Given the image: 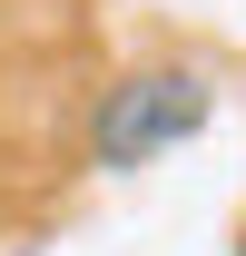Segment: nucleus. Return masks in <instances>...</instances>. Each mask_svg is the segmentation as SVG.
Segmentation results:
<instances>
[{"instance_id":"1","label":"nucleus","mask_w":246,"mask_h":256,"mask_svg":"<svg viewBox=\"0 0 246 256\" xmlns=\"http://www.w3.org/2000/svg\"><path fill=\"white\" fill-rule=\"evenodd\" d=\"M207 108H216V89L197 79V69H128L118 89L98 98V118H89V158L98 168H148V158H168V148H187L197 128H207Z\"/></svg>"}]
</instances>
